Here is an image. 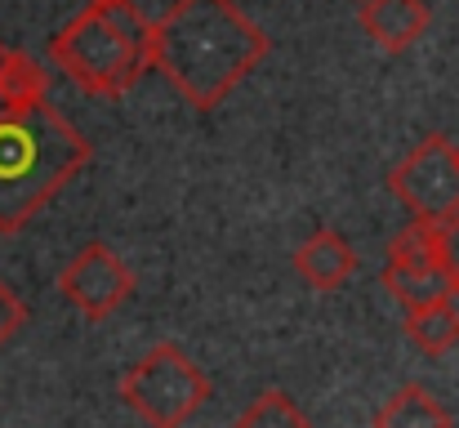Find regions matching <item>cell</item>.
<instances>
[{
    "label": "cell",
    "instance_id": "52a82bcc",
    "mask_svg": "<svg viewBox=\"0 0 459 428\" xmlns=\"http://www.w3.org/2000/svg\"><path fill=\"white\" fill-rule=\"evenodd\" d=\"M357 22L384 54H402L429 31L433 13L424 0H361Z\"/></svg>",
    "mask_w": 459,
    "mask_h": 428
},
{
    "label": "cell",
    "instance_id": "7a4b0ae2",
    "mask_svg": "<svg viewBox=\"0 0 459 428\" xmlns=\"http://www.w3.org/2000/svg\"><path fill=\"white\" fill-rule=\"evenodd\" d=\"M94 147L67 126L49 99L22 112H0V237L22 232L85 165Z\"/></svg>",
    "mask_w": 459,
    "mask_h": 428
},
{
    "label": "cell",
    "instance_id": "9a60e30c",
    "mask_svg": "<svg viewBox=\"0 0 459 428\" xmlns=\"http://www.w3.org/2000/svg\"><path fill=\"white\" fill-rule=\"evenodd\" d=\"M437 255H442V268L451 273V282L459 290V214L437 223Z\"/></svg>",
    "mask_w": 459,
    "mask_h": 428
},
{
    "label": "cell",
    "instance_id": "5b68a950",
    "mask_svg": "<svg viewBox=\"0 0 459 428\" xmlns=\"http://www.w3.org/2000/svg\"><path fill=\"white\" fill-rule=\"evenodd\" d=\"M388 192L429 223L455 219L459 214V147L446 135H429L402 165L388 174Z\"/></svg>",
    "mask_w": 459,
    "mask_h": 428
},
{
    "label": "cell",
    "instance_id": "277c9868",
    "mask_svg": "<svg viewBox=\"0 0 459 428\" xmlns=\"http://www.w3.org/2000/svg\"><path fill=\"white\" fill-rule=\"evenodd\" d=\"M121 397L148 428H183L210 402V380L178 344H156L121 375Z\"/></svg>",
    "mask_w": 459,
    "mask_h": 428
},
{
    "label": "cell",
    "instance_id": "3957f363",
    "mask_svg": "<svg viewBox=\"0 0 459 428\" xmlns=\"http://www.w3.org/2000/svg\"><path fill=\"white\" fill-rule=\"evenodd\" d=\"M49 58L63 67V76H72L76 90L99 99H121L152 67V22L130 0L85 4L76 18H67L54 31Z\"/></svg>",
    "mask_w": 459,
    "mask_h": 428
},
{
    "label": "cell",
    "instance_id": "8992f818",
    "mask_svg": "<svg viewBox=\"0 0 459 428\" xmlns=\"http://www.w3.org/2000/svg\"><path fill=\"white\" fill-rule=\"evenodd\" d=\"M58 294H63L81 317L103 321V317H112L117 308L130 303L134 273L126 268V259H121L112 246L90 241V246H81V250L67 259V268L58 273Z\"/></svg>",
    "mask_w": 459,
    "mask_h": 428
},
{
    "label": "cell",
    "instance_id": "2e32d148",
    "mask_svg": "<svg viewBox=\"0 0 459 428\" xmlns=\"http://www.w3.org/2000/svg\"><path fill=\"white\" fill-rule=\"evenodd\" d=\"M90 4H126V0H90Z\"/></svg>",
    "mask_w": 459,
    "mask_h": 428
},
{
    "label": "cell",
    "instance_id": "ba28073f",
    "mask_svg": "<svg viewBox=\"0 0 459 428\" xmlns=\"http://www.w3.org/2000/svg\"><path fill=\"white\" fill-rule=\"evenodd\" d=\"M295 273L312 290H339L357 273V250L334 232V228H316L304 246L295 250Z\"/></svg>",
    "mask_w": 459,
    "mask_h": 428
},
{
    "label": "cell",
    "instance_id": "9c48e42d",
    "mask_svg": "<svg viewBox=\"0 0 459 428\" xmlns=\"http://www.w3.org/2000/svg\"><path fill=\"white\" fill-rule=\"evenodd\" d=\"M384 290H388L406 312L459 294L455 282H451V273H446L442 264H388V268H384Z\"/></svg>",
    "mask_w": 459,
    "mask_h": 428
},
{
    "label": "cell",
    "instance_id": "30bf717a",
    "mask_svg": "<svg viewBox=\"0 0 459 428\" xmlns=\"http://www.w3.org/2000/svg\"><path fill=\"white\" fill-rule=\"evenodd\" d=\"M49 99V76L22 49L0 45V112H22Z\"/></svg>",
    "mask_w": 459,
    "mask_h": 428
},
{
    "label": "cell",
    "instance_id": "5bb4252c",
    "mask_svg": "<svg viewBox=\"0 0 459 428\" xmlns=\"http://www.w3.org/2000/svg\"><path fill=\"white\" fill-rule=\"evenodd\" d=\"M22 321H27V308H22V299L9 290V285L0 282V348L22 330Z\"/></svg>",
    "mask_w": 459,
    "mask_h": 428
},
{
    "label": "cell",
    "instance_id": "6da1fadb",
    "mask_svg": "<svg viewBox=\"0 0 459 428\" xmlns=\"http://www.w3.org/2000/svg\"><path fill=\"white\" fill-rule=\"evenodd\" d=\"M268 49V31L237 0H174L152 22V67L196 112L219 108Z\"/></svg>",
    "mask_w": 459,
    "mask_h": 428
},
{
    "label": "cell",
    "instance_id": "8fae6325",
    "mask_svg": "<svg viewBox=\"0 0 459 428\" xmlns=\"http://www.w3.org/2000/svg\"><path fill=\"white\" fill-rule=\"evenodd\" d=\"M375 428H451V411L424 384H402L375 411Z\"/></svg>",
    "mask_w": 459,
    "mask_h": 428
},
{
    "label": "cell",
    "instance_id": "7c38bea8",
    "mask_svg": "<svg viewBox=\"0 0 459 428\" xmlns=\"http://www.w3.org/2000/svg\"><path fill=\"white\" fill-rule=\"evenodd\" d=\"M406 339L429 353V357H442L459 344V308L455 299H442V303H429V308H415L406 312Z\"/></svg>",
    "mask_w": 459,
    "mask_h": 428
},
{
    "label": "cell",
    "instance_id": "4fadbf2b",
    "mask_svg": "<svg viewBox=\"0 0 459 428\" xmlns=\"http://www.w3.org/2000/svg\"><path fill=\"white\" fill-rule=\"evenodd\" d=\"M237 428H307V415L281 389H268V393H259V397L241 411Z\"/></svg>",
    "mask_w": 459,
    "mask_h": 428
}]
</instances>
